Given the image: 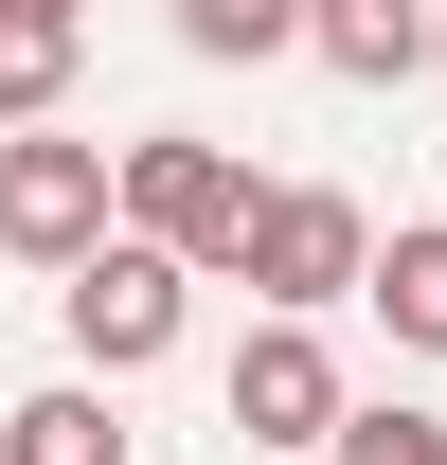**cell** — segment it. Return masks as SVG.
Listing matches in <instances>:
<instances>
[{
    "mask_svg": "<svg viewBox=\"0 0 447 465\" xmlns=\"http://www.w3.org/2000/svg\"><path fill=\"white\" fill-rule=\"evenodd\" d=\"M108 232H144V251H179V269H215V287H233L251 162H233V143H197V125H144V143H108Z\"/></svg>",
    "mask_w": 447,
    "mask_h": 465,
    "instance_id": "1",
    "label": "cell"
},
{
    "mask_svg": "<svg viewBox=\"0 0 447 465\" xmlns=\"http://www.w3.org/2000/svg\"><path fill=\"white\" fill-rule=\"evenodd\" d=\"M358 269H376V215H358L340 179H251L233 287L269 304V322H323V304H358Z\"/></svg>",
    "mask_w": 447,
    "mask_h": 465,
    "instance_id": "2",
    "label": "cell"
},
{
    "mask_svg": "<svg viewBox=\"0 0 447 465\" xmlns=\"http://www.w3.org/2000/svg\"><path fill=\"white\" fill-rule=\"evenodd\" d=\"M55 322H72V358L125 394V376H162V358H179V322H197V269H179V251H144V232H90V251L55 269Z\"/></svg>",
    "mask_w": 447,
    "mask_h": 465,
    "instance_id": "3",
    "label": "cell"
},
{
    "mask_svg": "<svg viewBox=\"0 0 447 465\" xmlns=\"http://www.w3.org/2000/svg\"><path fill=\"white\" fill-rule=\"evenodd\" d=\"M108 232V143H72V125H0V251L18 269H72Z\"/></svg>",
    "mask_w": 447,
    "mask_h": 465,
    "instance_id": "4",
    "label": "cell"
},
{
    "mask_svg": "<svg viewBox=\"0 0 447 465\" xmlns=\"http://www.w3.org/2000/svg\"><path fill=\"white\" fill-rule=\"evenodd\" d=\"M215 411L251 430V448H323V430H340V358H323V322H251V341H233V376H215Z\"/></svg>",
    "mask_w": 447,
    "mask_h": 465,
    "instance_id": "5",
    "label": "cell"
},
{
    "mask_svg": "<svg viewBox=\"0 0 447 465\" xmlns=\"http://www.w3.org/2000/svg\"><path fill=\"white\" fill-rule=\"evenodd\" d=\"M304 54L340 90H412L430 72V0H304Z\"/></svg>",
    "mask_w": 447,
    "mask_h": 465,
    "instance_id": "6",
    "label": "cell"
},
{
    "mask_svg": "<svg viewBox=\"0 0 447 465\" xmlns=\"http://www.w3.org/2000/svg\"><path fill=\"white\" fill-rule=\"evenodd\" d=\"M72 54H90V0H0V125H55Z\"/></svg>",
    "mask_w": 447,
    "mask_h": 465,
    "instance_id": "7",
    "label": "cell"
},
{
    "mask_svg": "<svg viewBox=\"0 0 447 465\" xmlns=\"http://www.w3.org/2000/svg\"><path fill=\"white\" fill-rule=\"evenodd\" d=\"M358 304L393 322V358H447V215L376 232V269H358Z\"/></svg>",
    "mask_w": 447,
    "mask_h": 465,
    "instance_id": "8",
    "label": "cell"
},
{
    "mask_svg": "<svg viewBox=\"0 0 447 465\" xmlns=\"http://www.w3.org/2000/svg\"><path fill=\"white\" fill-rule=\"evenodd\" d=\"M0 465H125L108 376H55V394H18V411H0Z\"/></svg>",
    "mask_w": 447,
    "mask_h": 465,
    "instance_id": "9",
    "label": "cell"
},
{
    "mask_svg": "<svg viewBox=\"0 0 447 465\" xmlns=\"http://www.w3.org/2000/svg\"><path fill=\"white\" fill-rule=\"evenodd\" d=\"M162 36L215 72H269V54H304V0H162Z\"/></svg>",
    "mask_w": 447,
    "mask_h": 465,
    "instance_id": "10",
    "label": "cell"
},
{
    "mask_svg": "<svg viewBox=\"0 0 447 465\" xmlns=\"http://www.w3.org/2000/svg\"><path fill=\"white\" fill-rule=\"evenodd\" d=\"M323 465H447V411H412V394H340Z\"/></svg>",
    "mask_w": 447,
    "mask_h": 465,
    "instance_id": "11",
    "label": "cell"
},
{
    "mask_svg": "<svg viewBox=\"0 0 447 465\" xmlns=\"http://www.w3.org/2000/svg\"><path fill=\"white\" fill-rule=\"evenodd\" d=\"M430 72H447V0H430Z\"/></svg>",
    "mask_w": 447,
    "mask_h": 465,
    "instance_id": "12",
    "label": "cell"
}]
</instances>
